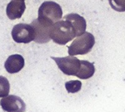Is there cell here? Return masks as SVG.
Wrapping results in <instances>:
<instances>
[{"mask_svg":"<svg viewBox=\"0 0 125 112\" xmlns=\"http://www.w3.org/2000/svg\"><path fill=\"white\" fill-rule=\"evenodd\" d=\"M62 18V9L61 6L55 1H44L38 9L37 21L42 26L51 28L56 22Z\"/></svg>","mask_w":125,"mask_h":112,"instance_id":"obj_1","label":"cell"},{"mask_svg":"<svg viewBox=\"0 0 125 112\" xmlns=\"http://www.w3.org/2000/svg\"><path fill=\"white\" fill-rule=\"evenodd\" d=\"M49 36L51 39L60 45H65L76 37L73 25L65 20H59L51 26L49 29Z\"/></svg>","mask_w":125,"mask_h":112,"instance_id":"obj_2","label":"cell"},{"mask_svg":"<svg viewBox=\"0 0 125 112\" xmlns=\"http://www.w3.org/2000/svg\"><path fill=\"white\" fill-rule=\"evenodd\" d=\"M94 44V35L86 31L83 34L77 37L68 47V53L70 56L86 55L92 50Z\"/></svg>","mask_w":125,"mask_h":112,"instance_id":"obj_3","label":"cell"},{"mask_svg":"<svg viewBox=\"0 0 125 112\" xmlns=\"http://www.w3.org/2000/svg\"><path fill=\"white\" fill-rule=\"evenodd\" d=\"M11 35L15 42L27 44L34 41L36 33L34 28L31 25L26 23H18L14 26Z\"/></svg>","mask_w":125,"mask_h":112,"instance_id":"obj_4","label":"cell"},{"mask_svg":"<svg viewBox=\"0 0 125 112\" xmlns=\"http://www.w3.org/2000/svg\"><path fill=\"white\" fill-rule=\"evenodd\" d=\"M56 63L59 69L66 75L76 76L81 69V60L74 56L64 58L51 57Z\"/></svg>","mask_w":125,"mask_h":112,"instance_id":"obj_5","label":"cell"},{"mask_svg":"<svg viewBox=\"0 0 125 112\" xmlns=\"http://www.w3.org/2000/svg\"><path fill=\"white\" fill-rule=\"evenodd\" d=\"M1 109L7 112H24L26 111V104L18 96L11 95L3 98L0 101Z\"/></svg>","mask_w":125,"mask_h":112,"instance_id":"obj_6","label":"cell"},{"mask_svg":"<svg viewBox=\"0 0 125 112\" xmlns=\"http://www.w3.org/2000/svg\"><path fill=\"white\" fill-rule=\"evenodd\" d=\"M63 20H67L71 23L73 25L75 31V36L77 37L81 36L86 32V21L84 17L79 15L76 13H70L68 15H66Z\"/></svg>","mask_w":125,"mask_h":112,"instance_id":"obj_7","label":"cell"},{"mask_svg":"<svg viewBox=\"0 0 125 112\" xmlns=\"http://www.w3.org/2000/svg\"><path fill=\"white\" fill-rule=\"evenodd\" d=\"M26 9L24 1L12 0L9 2L6 8V13L10 20L19 19L21 17Z\"/></svg>","mask_w":125,"mask_h":112,"instance_id":"obj_8","label":"cell"},{"mask_svg":"<svg viewBox=\"0 0 125 112\" xmlns=\"http://www.w3.org/2000/svg\"><path fill=\"white\" fill-rule=\"evenodd\" d=\"M25 65L24 58L18 54L12 55L8 57L4 63V68L10 74H15L19 72Z\"/></svg>","mask_w":125,"mask_h":112,"instance_id":"obj_9","label":"cell"},{"mask_svg":"<svg viewBox=\"0 0 125 112\" xmlns=\"http://www.w3.org/2000/svg\"><path fill=\"white\" fill-rule=\"evenodd\" d=\"M31 26L34 28L36 36L34 42L37 43H46L48 42L51 40L50 36H49V29L50 28H46L42 26L41 24L39 23L37 20H34L31 22Z\"/></svg>","mask_w":125,"mask_h":112,"instance_id":"obj_10","label":"cell"},{"mask_svg":"<svg viewBox=\"0 0 125 112\" xmlns=\"http://www.w3.org/2000/svg\"><path fill=\"white\" fill-rule=\"evenodd\" d=\"M95 72L94 63L88 60H81V69L76 77L81 79H88L91 78Z\"/></svg>","mask_w":125,"mask_h":112,"instance_id":"obj_11","label":"cell"},{"mask_svg":"<svg viewBox=\"0 0 125 112\" xmlns=\"http://www.w3.org/2000/svg\"><path fill=\"white\" fill-rule=\"evenodd\" d=\"M10 85L8 79L2 76H0V98L8 96L10 93Z\"/></svg>","mask_w":125,"mask_h":112,"instance_id":"obj_12","label":"cell"},{"mask_svg":"<svg viewBox=\"0 0 125 112\" xmlns=\"http://www.w3.org/2000/svg\"><path fill=\"white\" fill-rule=\"evenodd\" d=\"M82 83L79 80H71L65 83V87L69 93H75L81 90Z\"/></svg>","mask_w":125,"mask_h":112,"instance_id":"obj_13","label":"cell"},{"mask_svg":"<svg viewBox=\"0 0 125 112\" xmlns=\"http://www.w3.org/2000/svg\"><path fill=\"white\" fill-rule=\"evenodd\" d=\"M111 5H115V6H120L121 7L117 9V11H125V1H110Z\"/></svg>","mask_w":125,"mask_h":112,"instance_id":"obj_14","label":"cell"}]
</instances>
